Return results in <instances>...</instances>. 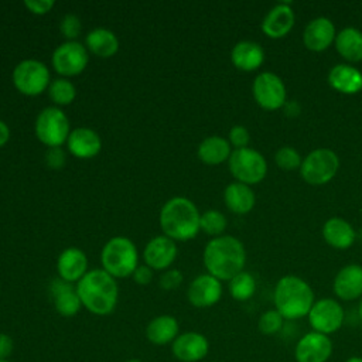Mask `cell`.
<instances>
[{
  "instance_id": "obj_1",
  "label": "cell",
  "mask_w": 362,
  "mask_h": 362,
  "mask_svg": "<svg viewBox=\"0 0 362 362\" xmlns=\"http://www.w3.org/2000/svg\"><path fill=\"white\" fill-rule=\"evenodd\" d=\"M246 250L243 243L230 235L211 239L204 250V264L208 273L218 280H230L243 272Z\"/></svg>"
},
{
  "instance_id": "obj_2",
  "label": "cell",
  "mask_w": 362,
  "mask_h": 362,
  "mask_svg": "<svg viewBox=\"0 0 362 362\" xmlns=\"http://www.w3.org/2000/svg\"><path fill=\"white\" fill-rule=\"evenodd\" d=\"M76 293L82 305L96 315L110 314L119 298V287L115 277L103 269L86 272L76 284Z\"/></svg>"
},
{
  "instance_id": "obj_3",
  "label": "cell",
  "mask_w": 362,
  "mask_h": 362,
  "mask_svg": "<svg viewBox=\"0 0 362 362\" xmlns=\"http://www.w3.org/2000/svg\"><path fill=\"white\" fill-rule=\"evenodd\" d=\"M314 301L315 298L311 286L298 276H283L274 286V308L284 320H300L307 317Z\"/></svg>"
},
{
  "instance_id": "obj_4",
  "label": "cell",
  "mask_w": 362,
  "mask_h": 362,
  "mask_svg": "<svg viewBox=\"0 0 362 362\" xmlns=\"http://www.w3.org/2000/svg\"><path fill=\"white\" fill-rule=\"evenodd\" d=\"M199 212L195 204L185 197L168 199L160 212V226L165 236L173 240H189L197 236Z\"/></svg>"
},
{
  "instance_id": "obj_5",
  "label": "cell",
  "mask_w": 362,
  "mask_h": 362,
  "mask_svg": "<svg viewBox=\"0 0 362 362\" xmlns=\"http://www.w3.org/2000/svg\"><path fill=\"white\" fill-rule=\"evenodd\" d=\"M137 249L126 236H115L102 249L103 270L113 277H127L137 269Z\"/></svg>"
},
{
  "instance_id": "obj_6",
  "label": "cell",
  "mask_w": 362,
  "mask_h": 362,
  "mask_svg": "<svg viewBox=\"0 0 362 362\" xmlns=\"http://www.w3.org/2000/svg\"><path fill=\"white\" fill-rule=\"evenodd\" d=\"M228 164L233 178L246 185L263 181L267 173V163L263 154L249 147L235 148L229 156Z\"/></svg>"
},
{
  "instance_id": "obj_7",
  "label": "cell",
  "mask_w": 362,
  "mask_h": 362,
  "mask_svg": "<svg viewBox=\"0 0 362 362\" xmlns=\"http://www.w3.org/2000/svg\"><path fill=\"white\" fill-rule=\"evenodd\" d=\"M339 170V158L329 148H315L303 158L300 174L310 185H324L329 182Z\"/></svg>"
},
{
  "instance_id": "obj_8",
  "label": "cell",
  "mask_w": 362,
  "mask_h": 362,
  "mask_svg": "<svg viewBox=\"0 0 362 362\" xmlns=\"http://www.w3.org/2000/svg\"><path fill=\"white\" fill-rule=\"evenodd\" d=\"M69 133V120L59 107L48 106L37 116L35 134L45 146L59 147L68 140Z\"/></svg>"
},
{
  "instance_id": "obj_9",
  "label": "cell",
  "mask_w": 362,
  "mask_h": 362,
  "mask_svg": "<svg viewBox=\"0 0 362 362\" xmlns=\"http://www.w3.org/2000/svg\"><path fill=\"white\" fill-rule=\"evenodd\" d=\"M13 83L24 95H40L49 86V71L41 61L24 59L13 71Z\"/></svg>"
},
{
  "instance_id": "obj_10",
  "label": "cell",
  "mask_w": 362,
  "mask_h": 362,
  "mask_svg": "<svg viewBox=\"0 0 362 362\" xmlns=\"http://www.w3.org/2000/svg\"><path fill=\"white\" fill-rule=\"evenodd\" d=\"M307 318L313 331L329 337L342 327L345 313L339 301L325 297L314 301Z\"/></svg>"
},
{
  "instance_id": "obj_11",
  "label": "cell",
  "mask_w": 362,
  "mask_h": 362,
  "mask_svg": "<svg viewBox=\"0 0 362 362\" xmlns=\"http://www.w3.org/2000/svg\"><path fill=\"white\" fill-rule=\"evenodd\" d=\"M256 103L264 110L283 109L286 105V85L273 72H260L252 85Z\"/></svg>"
},
{
  "instance_id": "obj_12",
  "label": "cell",
  "mask_w": 362,
  "mask_h": 362,
  "mask_svg": "<svg viewBox=\"0 0 362 362\" xmlns=\"http://www.w3.org/2000/svg\"><path fill=\"white\" fill-rule=\"evenodd\" d=\"M88 51L78 41H66L58 45L52 54V66L64 76L81 74L88 64Z\"/></svg>"
},
{
  "instance_id": "obj_13",
  "label": "cell",
  "mask_w": 362,
  "mask_h": 362,
  "mask_svg": "<svg viewBox=\"0 0 362 362\" xmlns=\"http://www.w3.org/2000/svg\"><path fill=\"white\" fill-rule=\"evenodd\" d=\"M332 341L328 335L310 331L294 346L296 362H327L332 355Z\"/></svg>"
},
{
  "instance_id": "obj_14",
  "label": "cell",
  "mask_w": 362,
  "mask_h": 362,
  "mask_svg": "<svg viewBox=\"0 0 362 362\" xmlns=\"http://www.w3.org/2000/svg\"><path fill=\"white\" fill-rule=\"evenodd\" d=\"M171 352L175 359L181 362H198L202 361L209 352V342L205 335L188 331L178 334L171 344Z\"/></svg>"
},
{
  "instance_id": "obj_15",
  "label": "cell",
  "mask_w": 362,
  "mask_h": 362,
  "mask_svg": "<svg viewBox=\"0 0 362 362\" xmlns=\"http://www.w3.org/2000/svg\"><path fill=\"white\" fill-rule=\"evenodd\" d=\"M188 301L198 308H206L216 304L222 297L221 280L208 274L195 277L187 290Z\"/></svg>"
},
{
  "instance_id": "obj_16",
  "label": "cell",
  "mask_w": 362,
  "mask_h": 362,
  "mask_svg": "<svg viewBox=\"0 0 362 362\" xmlns=\"http://www.w3.org/2000/svg\"><path fill=\"white\" fill-rule=\"evenodd\" d=\"M337 37L334 23L327 17L313 18L303 31V44L307 49L321 52L327 49Z\"/></svg>"
},
{
  "instance_id": "obj_17",
  "label": "cell",
  "mask_w": 362,
  "mask_h": 362,
  "mask_svg": "<svg viewBox=\"0 0 362 362\" xmlns=\"http://www.w3.org/2000/svg\"><path fill=\"white\" fill-rule=\"evenodd\" d=\"M296 16L290 3H279L272 7L262 21V31L269 38H283L294 27Z\"/></svg>"
},
{
  "instance_id": "obj_18",
  "label": "cell",
  "mask_w": 362,
  "mask_h": 362,
  "mask_svg": "<svg viewBox=\"0 0 362 362\" xmlns=\"http://www.w3.org/2000/svg\"><path fill=\"white\" fill-rule=\"evenodd\" d=\"M332 290L342 301H352L362 297V266H344L334 279Z\"/></svg>"
},
{
  "instance_id": "obj_19",
  "label": "cell",
  "mask_w": 362,
  "mask_h": 362,
  "mask_svg": "<svg viewBox=\"0 0 362 362\" xmlns=\"http://www.w3.org/2000/svg\"><path fill=\"white\" fill-rule=\"evenodd\" d=\"M146 264L154 270L167 269L177 257V246L168 236H156L144 247Z\"/></svg>"
},
{
  "instance_id": "obj_20",
  "label": "cell",
  "mask_w": 362,
  "mask_h": 362,
  "mask_svg": "<svg viewBox=\"0 0 362 362\" xmlns=\"http://www.w3.org/2000/svg\"><path fill=\"white\" fill-rule=\"evenodd\" d=\"M328 83L339 93L355 95L362 90V72L349 64H337L328 72Z\"/></svg>"
},
{
  "instance_id": "obj_21",
  "label": "cell",
  "mask_w": 362,
  "mask_h": 362,
  "mask_svg": "<svg viewBox=\"0 0 362 362\" xmlns=\"http://www.w3.org/2000/svg\"><path fill=\"white\" fill-rule=\"evenodd\" d=\"M86 269H88L86 255L78 247H68L58 257V263H57L58 274L62 280L68 283L79 281L86 274Z\"/></svg>"
},
{
  "instance_id": "obj_22",
  "label": "cell",
  "mask_w": 362,
  "mask_h": 362,
  "mask_svg": "<svg viewBox=\"0 0 362 362\" xmlns=\"http://www.w3.org/2000/svg\"><path fill=\"white\" fill-rule=\"evenodd\" d=\"M49 290H51V294L54 298L55 310L62 317H72L81 310V307H82L81 298H79L76 290H74L71 283H68L59 277V279L52 280Z\"/></svg>"
},
{
  "instance_id": "obj_23",
  "label": "cell",
  "mask_w": 362,
  "mask_h": 362,
  "mask_svg": "<svg viewBox=\"0 0 362 362\" xmlns=\"http://www.w3.org/2000/svg\"><path fill=\"white\" fill-rule=\"evenodd\" d=\"M102 147V140L99 134L88 127L74 129L68 136L69 151L79 158L95 157Z\"/></svg>"
},
{
  "instance_id": "obj_24",
  "label": "cell",
  "mask_w": 362,
  "mask_h": 362,
  "mask_svg": "<svg viewBox=\"0 0 362 362\" xmlns=\"http://www.w3.org/2000/svg\"><path fill=\"white\" fill-rule=\"evenodd\" d=\"M322 238L331 247L344 250L354 245L356 235L348 221L334 216L325 221L322 226Z\"/></svg>"
},
{
  "instance_id": "obj_25",
  "label": "cell",
  "mask_w": 362,
  "mask_h": 362,
  "mask_svg": "<svg viewBox=\"0 0 362 362\" xmlns=\"http://www.w3.org/2000/svg\"><path fill=\"white\" fill-rule=\"evenodd\" d=\"M232 64L245 72L256 71L264 61V51L263 48L255 41H239L235 44L230 52Z\"/></svg>"
},
{
  "instance_id": "obj_26",
  "label": "cell",
  "mask_w": 362,
  "mask_h": 362,
  "mask_svg": "<svg viewBox=\"0 0 362 362\" xmlns=\"http://www.w3.org/2000/svg\"><path fill=\"white\" fill-rule=\"evenodd\" d=\"M223 201L229 211L238 215H243L253 209L256 198L250 185L236 181L225 188Z\"/></svg>"
},
{
  "instance_id": "obj_27",
  "label": "cell",
  "mask_w": 362,
  "mask_h": 362,
  "mask_svg": "<svg viewBox=\"0 0 362 362\" xmlns=\"http://www.w3.org/2000/svg\"><path fill=\"white\" fill-rule=\"evenodd\" d=\"M337 52L348 62L362 61V31L355 27H345L337 33L334 41Z\"/></svg>"
},
{
  "instance_id": "obj_28",
  "label": "cell",
  "mask_w": 362,
  "mask_h": 362,
  "mask_svg": "<svg viewBox=\"0 0 362 362\" xmlns=\"http://www.w3.org/2000/svg\"><path fill=\"white\" fill-rule=\"evenodd\" d=\"M146 337L154 345L173 344L178 337V322L173 315H158L147 324Z\"/></svg>"
},
{
  "instance_id": "obj_29",
  "label": "cell",
  "mask_w": 362,
  "mask_h": 362,
  "mask_svg": "<svg viewBox=\"0 0 362 362\" xmlns=\"http://www.w3.org/2000/svg\"><path fill=\"white\" fill-rule=\"evenodd\" d=\"M230 153L232 150L229 140L221 136H209L198 146V157L201 161L209 165H216L229 160Z\"/></svg>"
},
{
  "instance_id": "obj_30",
  "label": "cell",
  "mask_w": 362,
  "mask_h": 362,
  "mask_svg": "<svg viewBox=\"0 0 362 362\" xmlns=\"http://www.w3.org/2000/svg\"><path fill=\"white\" fill-rule=\"evenodd\" d=\"M86 47L98 57L107 58L117 52L119 40L116 34L107 28H95L86 35Z\"/></svg>"
},
{
  "instance_id": "obj_31",
  "label": "cell",
  "mask_w": 362,
  "mask_h": 362,
  "mask_svg": "<svg viewBox=\"0 0 362 362\" xmlns=\"http://www.w3.org/2000/svg\"><path fill=\"white\" fill-rule=\"evenodd\" d=\"M256 291V280L247 272H240L229 280V293L232 298L238 301H246L252 298Z\"/></svg>"
},
{
  "instance_id": "obj_32",
  "label": "cell",
  "mask_w": 362,
  "mask_h": 362,
  "mask_svg": "<svg viewBox=\"0 0 362 362\" xmlns=\"http://www.w3.org/2000/svg\"><path fill=\"white\" fill-rule=\"evenodd\" d=\"M48 95L57 105H69L75 99L76 90L71 81L58 78L49 83Z\"/></svg>"
},
{
  "instance_id": "obj_33",
  "label": "cell",
  "mask_w": 362,
  "mask_h": 362,
  "mask_svg": "<svg viewBox=\"0 0 362 362\" xmlns=\"http://www.w3.org/2000/svg\"><path fill=\"white\" fill-rule=\"evenodd\" d=\"M228 221L225 215L216 209L205 211L199 218V228L208 235L218 236L226 229Z\"/></svg>"
},
{
  "instance_id": "obj_34",
  "label": "cell",
  "mask_w": 362,
  "mask_h": 362,
  "mask_svg": "<svg viewBox=\"0 0 362 362\" xmlns=\"http://www.w3.org/2000/svg\"><path fill=\"white\" fill-rule=\"evenodd\" d=\"M274 161L279 168L284 171H293V170H300L303 158L298 154L297 150H294L290 146H283L280 147L276 154H274Z\"/></svg>"
},
{
  "instance_id": "obj_35",
  "label": "cell",
  "mask_w": 362,
  "mask_h": 362,
  "mask_svg": "<svg viewBox=\"0 0 362 362\" xmlns=\"http://www.w3.org/2000/svg\"><path fill=\"white\" fill-rule=\"evenodd\" d=\"M283 322L284 318L281 317V314L276 308H273L264 311L260 315L257 321V328L263 335H274L283 328Z\"/></svg>"
},
{
  "instance_id": "obj_36",
  "label": "cell",
  "mask_w": 362,
  "mask_h": 362,
  "mask_svg": "<svg viewBox=\"0 0 362 362\" xmlns=\"http://www.w3.org/2000/svg\"><path fill=\"white\" fill-rule=\"evenodd\" d=\"M61 33L69 38V41H74V38H76L81 33V20L78 18V16L69 13V14H65L64 18L61 20Z\"/></svg>"
},
{
  "instance_id": "obj_37",
  "label": "cell",
  "mask_w": 362,
  "mask_h": 362,
  "mask_svg": "<svg viewBox=\"0 0 362 362\" xmlns=\"http://www.w3.org/2000/svg\"><path fill=\"white\" fill-rule=\"evenodd\" d=\"M249 141H250V134L245 126L236 124L229 130V143L235 148H245L247 147Z\"/></svg>"
},
{
  "instance_id": "obj_38",
  "label": "cell",
  "mask_w": 362,
  "mask_h": 362,
  "mask_svg": "<svg viewBox=\"0 0 362 362\" xmlns=\"http://www.w3.org/2000/svg\"><path fill=\"white\" fill-rule=\"evenodd\" d=\"M182 283V274L177 269L167 270L160 277V287L164 290H174Z\"/></svg>"
},
{
  "instance_id": "obj_39",
  "label": "cell",
  "mask_w": 362,
  "mask_h": 362,
  "mask_svg": "<svg viewBox=\"0 0 362 362\" xmlns=\"http://www.w3.org/2000/svg\"><path fill=\"white\" fill-rule=\"evenodd\" d=\"M45 161L51 168H59L65 163V153L59 147H49L45 153Z\"/></svg>"
},
{
  "instance_id": "obj_40",
  "label": "cell",
  "mask_w": 362,
  "mask_h": 362,
  "mask_svg": "<svg viewBox=\"0 0 362 362\" xmlns=\"http://www.w3.org/2000/svg\"><path fill=\"white\" fill-rule=\"evenodd\" d=\"M52 0H25L24 6L34 14H45L54 7Z\"/></svg>"
},
{
  "instance_id": "obj_41",
  "label": "cell",
  "mask_w": 362,
  "mask_h": 362,
  "mask_svg": "<svg viewBox=\"0 0 362 362\" xmlns=\"http://www.w3.org/2000/svg\"><path fill=\"white\" fill-rule=\"evenodd\" d=\"M133 279L137 284H141V286H146L153 279V269L148 267L147 264L146 266H137V269L134 270L133 273Z\"/></svg>"
},
{
  "instance_id": "obj_42",
  "label": "cell",
  "mask_w": 362,
  "mask_h": 362,
  "mask_svg": "<svg viewBox=\"0 0 362 362\" xmlns=\"http://www.w3.org/2000/svg\"><path fill=\"white\" fill-rule=\"evenodd\" d=\"M14 349L13 338L4 332H0V359H7Z\"/></svg>"
},
{
  "instance_id": "obj_43",
  "label": "cell",
  "mask_w": 362,
  "mask_h": 362,
  "mask_svg": "<svg viewBox=\"0 0 362 362\" xmlns=\"http://www.w3.org/2000/svg\"><path fill=\"white\" fill-rule=\"evenodd\" d=\"M283 109H284L286 115L290 116V117H296V116H298V113L301 112V107H300L298 102H296V100L286 102V105L283 106Z\"/></svg>"
},
{
  "instance_id": "obj_44",
  "label": "cell",
  "mask_w": 362,
  "mask_h": 362,
  "mask_svg": "<svg viewBox=\"0 0 362 362\" xmlns=\"http://www.w3.org/2000/svg\"><path fill=\"white\" fill-rule=\"evenodd\" d=\"M8 139H10V129L3 120H0V147L4 146L8 141Z\"/></svg>"
},
{
  "instance_id": "obj_45",
  "label": "cell",
  "mask_w": 362,
  "mask_h": 362,
  "mask_svg": "<svg viewBox=\"0 0 362 362\" xmlns=\"http://www.w3.org/2000/svg\"><path fill=\"white\" fill-rule=\"evenodd\" d=\"M345 362H362L361 356H349Z\"/></svg>"
},
{
  "instance_id": "obj_46",
  "label": "cell",
  "mask_w": 362,
  "mask_h": 362,
  "mask_svg": "<svg viewBox=\"0 0 362 362\" xmlns=\"http://www.w3.org/2000/svg\"><path fill=\"white\" fill-rule=\"evenodd\" d=\"M358 315H359V320L362 321V298H361L359 305H358Z\"/></svg>"
},
{
  "instance_id": "obj_47",
  "label": "cell",
  "mask_w": 362,
  "mask_h": 362,
  "mask_svg": "<svg viewBox=\"0 0 362 362\" xmlns=\"http://www.w3.org/2000/svg\"><path fill=\"white\" fill-rule=\"evenodd\" d=\"M127 362H141L140 359H136V358H133V359H129Z\"/></svg>"
},
{
  "instance_id": "obj_48",
  "label": "cell",
  "mask_w": 362,
  "mask_h": 362,
  "mask_svg": "<svg viewBox=\"0 0 362 362\" xmlns=\"http://www.w3.org/2000/svg\"><path fill=\"white\" fill-rule=\"evenodd\" d=\"M0 362H11V361H8V359H0Z\"/></svg>"
}]
</instances>
